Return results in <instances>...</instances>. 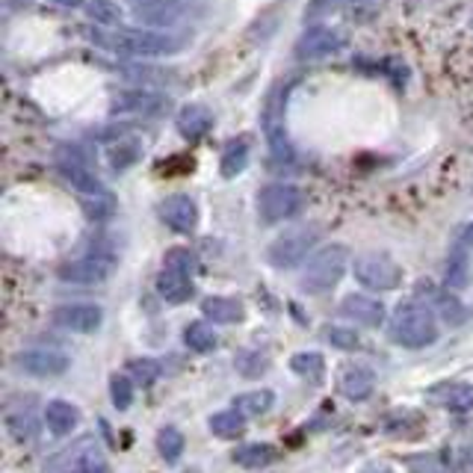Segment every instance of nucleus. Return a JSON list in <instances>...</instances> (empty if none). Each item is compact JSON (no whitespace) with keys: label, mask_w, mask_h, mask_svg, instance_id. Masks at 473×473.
Listing matches in <instances>:
<instances>
[{"label":"nucleus","mask_w":473,"mask_h":473,"mask_svg":"<svg viewBox=\"0 0 473 473\" xmlns=\"http://www.w3.org/2000/svg\"><path fill=\"white\" fill-rule=\"evenodd\" d=\"M113 255L107 252H92L86 257H77V261L71 264H62L60 266V278L66 284H101L107 281L110 273H113Z\"/></svg>","instance_id":"6e6552de"},{"label":"nucleus","mask_w":473,"mask_h":473,"mask_svg":"<svg viewBox=\"0 0 473 473\" xmlns=\"http://www.w3.org/2000/svg\"><path fill=\"white\" fill-rule=\"evenodd\" d=\"M210 432L216 435V438L222 441H234L240 438V435L246 432V414L240 412V408H228V412H216V414H210Z\"/></svg>","instance_id":"b1692460"},{"label":"nucleus","mask_w":473,"mask_h":473,"mask_svg":"<svg viewBox=\"0 0 473 473\" xmlns=\"http://www.w3.org/2000/svg\"><path fill=\"white\" fill-rule=\"evenodd\" d=\"M86 15L101 27H116L118 21H122L125 12H122V6L113 4V0H92V4H86Z\"/></svg>","instance_id":"473e14b6"},{"label":"nucleus","mask_w":473,"mask_h":473,"mask_svg":"<svg viewBox=\"0 0 473 473\" xmlns=\"http://www.w3.org/2000/svg\"><path fill=\"white\" fill-rule=\"evenodd\" d=\"M237 370L240 373H243L246 379H255V376H261L266 367H270V361H266V355L264 352H255V349H243L237 355Z\"/></svg>","instance_id":"e433bc0d"},{"label":"nucleus","mask_w":473,"mask_h":473,"mask_svg":"<svg viewBox=\"0 0 473 473\" xmlns=\"http://www.w3.org/2000/svg\"><path fill=\"white\" fill-rule=\"evenodd\" d=\"M231 459H234V465H240V468L261 470L278 459V450L273 447V444H246V447L234 450V456Z\"/></svg>","instance_id":"a878e982"},{"label":"nucleus","mask_w":473,"mask_h":473,"mask_svg":"<svg viewBox=\"0 0 473 473\" xmlns=\"http://www.w3.org/2000/svg\"><path fill=\"white\" fill-rule=\"evenodd\" d=\"M387 335L396 343V347L405 349H423L432 347L438 340V320L429 305L420 302H403L400 308L394 311L391 326H387Z\"/></svg>","instance_id":"f257e3e1"},{"label":"nucleus","mask_w":473,"mask_h":473,"mask_svg":"<svg viewBox=\"0 0 473 473\" xmlns=\"http://www.w3.org/2000/svg\"><path fill=\"white\" fill-rule=\"evenodd\" d=\"M320 231L317 228H293L284 231L281 237H275L270 246H266V261L275 270H293L302 261H308L317 249Z\"/></svg>","instance_id":"20e7f679"},{"label":"nucleus","mask_w":473,"mask_h":473,"mask_svg":"<svg viewBox=\"0 0 473 473\" xmlns=\"http://www.w3.org/2000/svg\"><path fill=\"white\" fill-rule=\"evenodd\" d=\"M157 293H160V299H166L169 305H183V302L192 299L196 284H192V275L166 270V266H163V273L157 275Z\"/></svg>","instance_id":"6ab92c4d"},{"label":"nucleus","mask_w":473,"mask_h":473,"mask_svg":"<svg viewBox=\"0 0 473 473\" xmlns=\"http://www.w3.org/2000/svg\"><path fill=\"white\" fill-rule=\"evenodd\" d=\"M305 196L293 183H270L257 192V213L264 222H284L302 210Z\"/></svg>","instance_id":"0eeeda50"},{"label":"nucleus","mask_w":473,"mask_h":473,"mask_svg":"<svg viewBox=\"0 0 473 473\" xmlns=\"http://www.w3.org/2000/svg\"><path fill=\"white\" fill-rule=\"evenodd\" d=\"M169 107H172V101L151 89H127L122 95L113 98V113H122V116L157 118V116H166Z\"/></svg>","instance_id":"1a4fd4ad"},{"label":"nucleus","mask_w":473,"mask_h":473,"mask_svg":"<svg viewBox=\"0 0 473 473\" xmlns=\"http://www.w3.org/2000/svg\"><path fill=\"white\" fill-rule=\"evenodd\" d=\"M284 107H287V86H275L270 95H266L261 125H264L266 143H270V151H273L275 160L290 163L293 160V148H290V139H287Z\"/></svg>","instance_id":"423d86ee"},{"label":"nucleus","mask_w":473,"mask_h":473,"mask_svg":"<svg viewBox=\"0 0 473 473\" xmlns=\"http://www.w3.org/2000/svg\"><path fill=\"white\" fill-rule=\"evenodd\" d=\"M53 322H57L60 329H66V331L92 335V331H98L101 322H104V311H101L98 305H89V302L60 305V308L53 311Z\"/></svg>","instance_id":"ddd939ff"},{"label":"nucleus","mask_w":473,"mask_h":473,"mask_svg":"<svg viewBox=\"0 0 473 473\" xmlns=\"http://www.w3.org/2000/svg\"><path fill=\"white\" fill-rule=\"evenodd\" d=\"M18 370H24L27 376L36 379H51V376H62L71 367V358L60 349H24L15 355Z\"/></svg>","instance_id":"9d476101"},{"label":"nucleus","mask_w":473,"mask_h":473,"mask_svg":"<svg viewBox=\"0 0 473 473\" xmlns=\"http://www.w3.org/2000/svg\"><path fill=\"white\" fill-rule=\"evenodd\" d=\"M340 314L367 329H379L385 322V305L364 293H349L347 299L340 302Z\"/></svg>","instance_id":"dca6fc26"},{"label":"nucleus","mask_w":473,"mask_h":473,"mask_svg":"<svg viewBox=\"0 0 473 473\" xmlns=\"http://www.w3.org/2000/svg\"><path fill=\"white\" fill-rule=\"evenodd\" d=\"M322 335H326V340L331 343V347L343 349V352H352V349L361 347V338L352 329H347V326H329L326 331H322Z\"/></svg>","instance_id":"58836bf2"},{"label":"nucleus","mask_w":473,"mask_h":473,"mask_svg":"<svg viewBox=\"0 0 473 473\" xmlns=\"http://www.w3.org/2000/svg\"><path fill=\"white\" fill-rule=\"evenodd\" d=\"M134 15L139 18V24L145 27H172L178 24V18L183 15L181 0H131Z\"/></svg>","instance_id":"2eb2a0df"},{"label":"nucleus","mask_w":473,"mask_h":473,"mask_svg":"<svg viewBox=\"0 0 473 473\" xmlns=\"http://www.w3.org/2000/svg\"><path fill=\"white\" fill-rule=\"evenodd\" d=\"M110 396H113V405L118 412H127V408L134 405V379L116 373L110 379Z\"/></svg>","instance_id":"c9c22d12"},{"label":"nucleus","mask_w":473,"mask_h":473,"mask_svg":"<svg viewBox=\"0 0 473 473\" xmlns=\"http://www.w3.org/2000/svg\"><path fill=\"white\" fill-rule=\"evenodd\" d=\"M45 423H48V429L53 435H69L71 429H77L80 412L69 400H51L45 405Z\"/></svg>","instance_id":"4be33fe9"},{"label":"nucleus","mask_w":473,"mask_h":473,"mask_svg":"<svg viewBox=\"0 0 473 473\" xmlns=\"http://www.w3.org/2000/svg\"><path fill=\"white\" fill-rule=\"evenodd\" d=\"M183 447H187V441H183V435L175 429V426H163V429L157 432V453H160L166 461H178Z\"/></svg>","instance_id":"2f4dec72"},{"label":"nucleus","mask_w":473,"mask_h":473,"mask_svg":"<svg viewBox=\"0 0 473 473\" xmlns=\"http://www.w3.org/2000/svg\"><path fill=\"white\" fill-rule=\"evenodd\" d=\"M470 240H473V228H470Z\"/></svg>","instance_id":"37998d69"},{"label":"nucleus","mask_w":473,"mask_h":473,"mask_svg":"<svg viewBox=\"0 0 473 473\" xmlns=\"http://www.w3.org/2000/svg\"><path fill=\"white\" fill-rule=\"evenodd\" d=\"M352 273H355V281L367 290H396L403 284V266L394 261L391 255L385 252H367L358 255L355 264H352Z\"/></svg>","instance_id":"39448f33"},{"label":"nucleus","mask_w":473,"mask_h":473,"mask_svg":"<svg viewBox=\"0 0 473 473\" xmlns=\"http://www.w3.org/2000/svg\"><path fill=\"white\" fill-rule=\"evenodd\" d=\"M338 387H340V394L347 396V400L361 403V400H367V396L373 394L376 376H373V370L364 367V364H347L340 370Z\"/></svg>","instance_id":"f3484780"},{"label":"nucleus","mask_w":473,"mask_h":473,"mask_svg":"<svg viewBox=\"0 0 473 473\" xmlns=\"http://www.w3.org/2000/svg\"><path fill=\"white\" fill-rule=\"evenodd\" d=\"M201 314L216 326H231V322H240L246 317V308L234 296H208L201 302Z\"/></svg>","instance_id":"aec40b11"},{"label":"nucleus","mask_w":473,"mask_h":473,"mask_svg":"<svg viewBox=\"0 0 473 473\" xmlns=\"http://www.w3.org/2000/svg\"><path fill=\"white\" fill-rule=\"evenodd\" d=\"M51 473H110V468L95 444L80 441L77 447L66 450V456H60L53 461Z\"/></svg>","instance_id":"4468645a"},{"label":"nucleus","mask_w":473,"mask_h":473,"mask_svg":"<svg viewBox=\"0 0 473 473\" xmlns=\"http://www.w3.org/2000/svg\"><path fill=\"white\" fill-rule=\"evenodd\" d=\"M139 154H143V148L136 143H118L113 145V151H110V166H113L116 172H125L139 160Z\"/></svg>","instance_id":"4c0bfd02"},{"label":"nucleus","mask_w":473,"mask_h":473,"mask_svg":"<svg viewBox=\"0 0 473 473\" xmlns=\"http://www.w3.org/2000/svg\"><path fill=\"white\" fill-rule=\"evenodd\" d=\"M160 219L175 234H192L199 228V204L187 192H175L160 201Z\"/></svg>","instance_id":"f8f14e48"},{"label":"nucleus","mask_w":473,"mask_h":473,"mask_svg":"<svg viewBox=\"0 0 473 473\" xmlns=\"http://www.w3.org/2000/svg\"><path fill=\"white\" fill-rule=\"evenodd\" d=\"M343 36L331 27H311L299 36L296 42V57L302 62H314V60H326L331 53H338L343 48Z\"/></svg>","instance_id":"9b49d317"},{"label":"nucleus","mask_w":473,"mask_h":473,"mask_svg":"<svg viewBox=\"0 0 473 473\" xmlns=\"http://www.w3.org/2000/svg\"><path fill=\"white\" fill-rule=\"evenodd\" d=\"M275 405V394L270 387H261V391H246L234 396V408H240L246 417H261Z\"/></svg>","instance_id":"c85d7f7f"},{"label":"nucleus","mask_w":473,"mask_h":473,"mask_svg":"<svg viewBox=\"0 0 473 473\" xmlns=\"http://www.w3.org/2000/svg\"><path fill=\"white\" fill-rule=\"evenodd\" d=\"M127 80L139 83L143 89H151V86H166L169 80H175V74L169 69H154V66H127L125 71Z\"/></svg>","instance_id":"c756f323"},{"label":"nucleus","mask_w":473,"mask_h":473,"mask_svg":"<svg viewBox=\"0 0 473 473\" xmlns=\"http://www.w3.org/2000/svg\"><path fill=\"white\" fill-rule=\"evenodd\" d=\"M51 4L66 6V9H80V6H83V0H51Z\"/></svg>","instance_id":"79ce46f5"},{"label":"nucleus","mask_w":473,"mask_h":473,"mask_svg":"<svg viewBox=\"0 0 473 473\" xmlns=\"http://www.w3.org/2000/svg\"><path fill=\"white\" fill-rule=\"evenodd\" d=\"M98 45H110L113 51L127 53V57H169L181 48L178 39L157 33L151 27H145V30H116L110 39L98 33Z\"/></svg>","instance_id":"7ed1b4c3"},{"label":"nucleus","mask_w":473,"mask_h":473,"mask_svg":"<svg viewBox=\"0 0 473 473\" xmlns=\"http://www.w3.org/2000/svg\"><path fill=\"white\" fill-rule=\"evenodd\" d=\"M57 169H60L62 178L69 181V187L86 192V196H104V187H101V181L89 172V166H80V163H57Z\"/></svg>","instance_id":"393cba45"},{"label":"nucleus","mask_w":473,"mask_h":473,"mask_svg":"<svg viewBox=\"0 0 473 473\" xmlns=\"http://www.w3.org/2000/svg\"><path fill=\"white\" fill-rule=\"evenodd\" d=\"M429 400L438 403L441 408H447V412H453V414H468V412H473V385H468V382L438 385L429 391Z\"/></svg>","instance_id":"a211bd4d"},{"label":"nucleus","mask_w":473,"mask_h":473,"mask_svg":"<svg viewBox=\"0 0 473 473\" xmlns=\"http://www.w3.org/2000/svg\"><path fill=\"white\" fill-rule=\"evenodd\" d=\"M183 343H187L192 352H213L216 349V331H213L204 320H196L183 329Z\"/></svg>","instance_id":"7c9ffc66"},{"label":"nucleus","mask_w":473,"mask_h":473,"mask_svg":"<svg viewBox=\"0 0 473 473\" xmlns=\"http://www.w3.org/2000/svg\"><path fill=\"white\" fill-rule=\"evenodd\" d=\"M249 166V143L246 139H237V143H231L225 151H222V160H219V172L222 178H237V175H243Z\"/></svg>","instance_id":"cd10ccee"},{"label":"nucleus","mask_w":473,"mask_h":473,"mask_svg":"<svg viewBox=\"0 0 473 473\" xmlns=\"http://www.w3.org/2000/svg\"><path fill=\"white\" fill-rule=\"evenodd\" d=\"M347 266H349V249L343 243L317 249L302 270V281H299L302 293H311V296L329 293L331 287H338L340 278L347 275Z\"/></svg>","instance_id":"f03ea898"},{"label":"nucleus","mask_w":473,"mask_h":473,"mask_svg":"<svg viewBox=\"0 0 473 473\" xmlns=\"http://www.w3.org/2000/svg\"><path fill=\"white\" fill-rule=\"evenodd\" d=\"M163 266L166 270H175V273H183V275H196L199 270V257L190 252V249H169V252L163 255Z\"/></svg>","instance_id":"f704fd0d"},{"label":"nucleus","mask_w":473,"mask_h":473,"mask_svg":"<svg viewBox=\"0 0 473 473\" xmlns=\"http://www.w3.org/2000/svg\"><path fill=\"white\" fill-rule=\"evenodd\" d=\"M290 370L296 376H302L305 382L320 385L322 376H326V358L320 352H296L290 358Z\"/></svg>","instance_id":"bb28decb"},{"label":"nucleus","mask_w":473,"mask_h":473,"mask_svg":"<svg viewBox=\"0 0 473 473\" xmlns=\"http://www.w3.org/2000/svg\"><path fill=\"white\" fill-rule=\"evenodd\" d=\"M6 426H9V432H12L15 441H30L33 432H36V423H33L30 414H9Z\"/></svg>","instance_id":"ea45409f"},{"label":"nucleus","mask_w":473,"mask_h":473,"mask_svg":"<svg viewBox=\"0 0 473 473\" xmlns=\"http://www.w3.org/2000/svg\"><path fill=\"white\" fill-rule=\"evenodd\" d=\"M160 373H163V367H160V361H154V358H134L131 364H127V376L143 387L154 385L157 379H160Z\"/></svg>","instance_id":"72a5a7b5"},{"label":"nucleus","mask_w":473,"mask_h":473,"mask_svg":"<svg viewBox=\"0 0 473 473\" xmlns=\"http://www.w3.org/2000/svg\"><path fill=\"white\" fill-rule=\"evenodd\" d=\"M175 127H178V134L183 139H201L208 136V131L213 127V116L208 107L201 104H187L175 118Z\"/></svg>","instance_id":"412c9836"},{"label":"nucleus","mask_w":473,"mask_h":473,"mask_svg":"<svg viewBox=\"0 0 473 473\" xmlns=\"http://www.w3.org/2000/svg\"><path fill=\"white\" fill-rule=\"evenodd\" d=\"M444 284L447 290H465L470 284V255L465 246H456L447 257V266H444Z\"/></svg>","instance_id":"5701e85b"},{"label":"nucleus","mask_w":473,"mask_h":473,"mask_svg":"<svg viewBox=\"0 0 473 473\" xmlns=\"http://www.w3.org/2000/svg\"><path fill=\"white\" fill-rule=\"evenodd\" d=\"M86 216H92V219H107V216H113V201L104 196L101 201L89 204V208H86Z\"/></svg>","instance_id":"a19ab883"}]
</instances>
